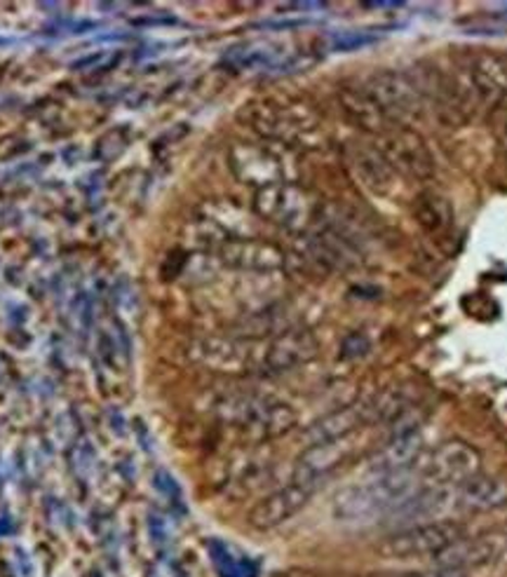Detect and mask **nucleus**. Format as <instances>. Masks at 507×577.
<instances>
[{"label":"nucleus","mask_w":507,"mask_h":577,"mask_svg":"<svg viewBox=\"0 0 507 577\" xmlns=\"http://www.w3.org/2000/svg\"><path fill=\"white\" fill-rule=\"evenodd\" d=\"M228 254L233 261L249 265V268H271V265L280 263V254L273 247H263V244H240V247H231Z\"/></svg>","instance_id":"a211bd4d"},{"label":"nucleus","mask_w":507,"mask_h":577,"mask_svg":"<svg viewBox=\"0 0 507 577\" xmlns=\"http://www.w3.org/2000/svg\"><path fill=\"white\" fill-rule=\"evenodd\" d=\"M350 170L355 172L357 181L374 196H387L397 186V174L387 165V160L381 155L376 146L371 143H355L348 153Z\"/></svg>","instance_id":"9d476101"},{"label":"nucleus","mask_w":507,"mask_h":577,"mask_svg":"<svg viewBox=\"0 0 507 577\" xmlns=\"http://www.w3.org/2000/svg\"><path fill=\"white\" fill-rule=\"evenodd\" d=\"M308 498H310V488L304 484H292L280 488V491L263 498L259 505L249 512V524L259 530H271L292 519L298 510H304Z\"/></svg>","instance_id":"1a4fd4ad"},{"label":"nucleus","mask_w":507,"mask_h":577,"mask_svg":"<svg viewBox=\"0 0 507 577\" xmlns=\"http://www.w3.org/2000/svg\"><path fill=\"white\" fill-rule=\"evenodd\" d=\"M500 552H503V542L498 536H477V538L463 536L454 544L446 547V550L440 552L432 561H435L437 568L468 573L472 568L494 564Z\"/></svg>","instance_id":"423d86ee"},{"label":"nucleus","mask_w":507,"mask_h":577,"mask_svg":"<svg viewBox=\"0 0 507 577\" xmlns=\"http://www.w3.org/2000/svg\"><path fill=\"white\" fill-rule=\"evenodd\" d=\"M413 216L430 235H442L454 224V206L437 190H423L413 202Z\"/></svg>","instance_id":"dca6fc26"},{"label":"nucleus","mask_w":507,"mask_h":577,"mask_svg":"<svg viewBox=\"0 0 507 577\" xmlns=\"http://www.w3.org/2000/svg\"><path fill=\"white\" fill-rule=\"evenodd\" d=\"M397 176L413 181H428L435 176V158H432L425 139L411 127H393L376 137L374 143Z\"/></svg>","instance_id":"20e7f679"},{"label":"nucleus","mask_w":507,"mask_h":577,"mask_svg":"<svg viewBox=\"0 0 507 577\" xmlns=\"http://www.w3.org/2000/svg\"><path fill=\"white\" fill-rule=\"evenodd\" d=\"M355 451V441L353 437H343V439H332V441H322V443H312L304 451V455L298 457L296 465V484H312L316 479L330 475L336 467L348 461Z\"/></svg>","instance_id":"6e6552de"},{"label":"nucleus","mask_w":507,"mask_h":577,"mask_svg":"<svg viewBox=\"0 0 507 577\" xmlns=\"http://www.w3.org/2000/svg\"><path fill=\"white\" fill-rule=\"evenodd\" d=\"M456 510L494 512L507 507V481L489 475H477L466 484L454 486Z\"/></svg>","instance_id":"9b49d317"},{"label":"nucleus","mask_w":507,"mask_h":577,"mask_svg":"<svg viewBox=\"0 0 507 577\" xmlns=\"http://www.w3.org/2000/svg\"><path fill=\"white\" fill-rule=\"evenodd\" d=\"M371 423V413H369V402L360 404H350L343 406L330 416H324L308 430V441L312 443H322V441H332V439H343V437H353L357 430H362L364 425Z\"/></svg>","instance_id":"ddd939ff"},{"label":"nucleus","mask_w":507,"mask_h":577,"mask_svg":"<svg viewBox=\"0 0 507 577\" xmlns=\"http://www.w3.org/2000/svg\"><path fill=\"white\" fill-rule=\"evenodd\" d=\"M421 453H423L421 435L387 439L385 447L376 453L371 469H374V475H393V472H405V469H411L416 465Z\"/></svg>","instance_id":"4468645a"},{"label":"nucleus","mask_w":507,"mask_h":577,"mask_svg":"<svg viewBox=\"0 0 507 577\" xmlns=\"http://www.w3.org/2000/svg\"><path fill=\"white\" fill-rule=\"evenodd\" d=\"M369 352V338L364 334H350L346 340H343V358L357 360L364 358Z\"/></svg>","instance_id":"6ab92c4d"},{"label":"nucleus","mask_w":507,"mask_h":577,"mask_svg":"<svg viewBox=\"0 0 507 577\" xmlns=\"http://www.w3.org/2000/svg\"><path fill=\"white\" fill-rule=\"evenodd\" d=\"M367 92L376 99L385 115L399 127H409L421 117L425 99L407 71H379L367 83Z\"/></svg>","instance_id":"39448f33"},{"label":"nucleus","mask_w":507,"mask_h":577,"mask_svg":"<svg viewBox=\"0 0 507 577\" xmlns=\"http://www.w3.org/2000/svg\"><path fill=\"white\" fill-rule=\"evenodd\" d=\"M391 577H468L463 570H449V568H432V570H421V573H399Z\"/></svg>","instance_id":"aec40b11"},{"label":"nucleus","mask_w":507,"mask_h":577,"mask_svg":"<svg viewBox=\"0 0 507 577\" xmlns=\"http://www.w3.org/2000/svg\"><path fill=\"white\" fill-rule=\"evenodd\" d=\"M416 477L423 486L454 488L466 484L482 472V455L463 439H449L435 449L423 451L413 465Z\"/></svg>","instance_id":"f03ea898"},{"label":"nucleus","mask_w":507,"mask_h":577,"mask_svg":"<svg viewBox=\"0 0 507 577\" xmlns=\"http://www.w3.org/2000/svg\"><path fill=\"white\" fill-rule=\"evenodd\" d=\"M419 488H423V484L416 477L413 467L393 472V475H374V479L338 493L334 514L341 522H374L379 516L393 514Z\"/></svg>","instance_id":"f257e3e1"},{"label":"nucleus","mask_w":507,"mask_h":577,"mask_svg":"<svg viewBox=\"0 0 507 577\" xmlns=\"http://www.w3.org/2000/svg\"><path fill=\"white\" fill-rule=\"evenodd\" d=\"M468 80L480 101L498 103L507 95V57L496 50H480L470 57Z\"/></svg>","instance_id":"0eeeda50"},{"label":"nucleus","mask_w":507,"mask_h":577,"mask_svg":"<svg viewBox=\"0 0 507 577\" xmlns=\"http://www.w3.org/2000/svg\"><path fill=\"white\" fill-rule=\"evenodd\" d=\"M413 404H419V392L413 390V385L409 382H397L391 388L383 390L369 402V413L371 423H387L391 425L397 416H401L407 409Z\"/></svg>","instance_id":"f3484780"},{"label":"nucleus","mask_w":507,"mask_h":577,"mask_svg":"<svg viewBox=\"0 0 507 577\" xmlns=\"http://www.w3.org/2000/svg\"><path fill=\"white\" fill-rule=\"evenodd\" d=\"M343 106H346V113L353 117L355 125H360L362 129L371 131V135H385L391 131L395 125L391 117L385 115V111L379 106L376 99L371 97L367 90H346L343 92Z\"/></svg>","instance_id":"2eb2a0df"},{"label":"nucleus","mask_w":507,"mask_h":577,"mask_svg":"<svg viewBox=\"0 0 507 577\" xmlns=\"http://www.w3.org/2000/svg\"><path fill=\"white\" fill-rule=\"evenodd\" d=\"M316 354V338L306 331H292L275 338L271 346L263 348L261 368H268V372H287V368L310 362Z\"/></svg>","instance_id":"f8f14e48"},{"label":"nucleus","mask_w":507,"mask_h":577,"mask_svg":"<svg viewBox=\"0 0 507 577\" xmlns=\"http://www.w3.org/2000/svg\"><path fill=\"white\" fill-rule=\"evenodd\" d=\"M466 536V530L456 522H425L401 528L387 536L379 544V554L391 561H411V559H435L446 547Z\"/></svg>","instance_id":"7ed1b4c3"}]
</instances>
